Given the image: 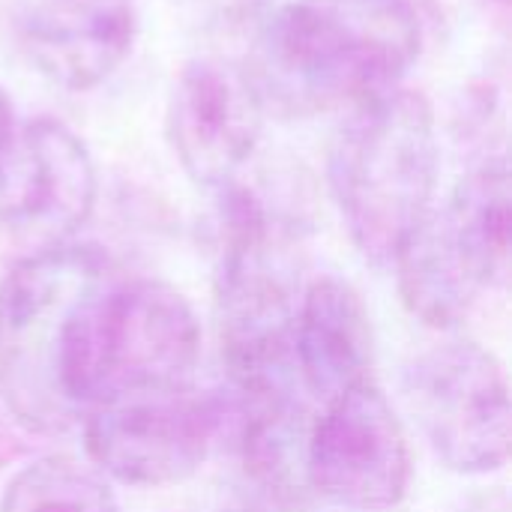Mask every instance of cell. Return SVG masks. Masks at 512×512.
Returning <instances> with one entry per match:
<instances>
[{
  "label": "cell",
  "instance_id": "cell-1",
  "mask_svg": "<svg viewBox=\"0 0 512 512\" xmlns=\"http://www.w3.org/2000/svg\"><path fill=\"white\" fill-rule=\"evenodd\" d=\"M420 45L411 0H291L264 21L249 72L267 111L315 117L402 87Z\"/></svg>",
  "mask_w": 512,
  "mask_h": 512
},
{
  "label": "cell",
  "instance_id": "cell-2",
  "mask_svg": "<svg viewBox=\"0 0 512 512\" xmlns=\"http://www.w3.org/2000/svg\"><path fill=\"white\" fill-rule=\"evenodd\" d=\"M438 123L426 93L396 87L348 111L327 150V183L351 243L372 267H393L435 207Z\"/></svg>",
  "mask_w": 512,
  "mask_h": 512
},
{
  "label": "cell",
  "instance_id": "cell-3",
  "mask_svg": "<svg viewBox=\"0 0 512 512\" xmlns=\"http://www.w3.org/2000/svg\"><path fill=\"white\" fill-rule=\"evenodd\" d=\"M201 327L189 300L156 279L111 273L78 309L63 357V393L87 411L192 384Z\"/></svg>",
  "mask_w": 512,
  "mask_h": 512
},
{
  "label": "cell",
  "instance_id": "cell-4",
  "mask_svg": "<svg viewBox=\"0 0 512 512\" xmlns=\"http://www.w3.org/2000/svg\"><path fill=\"white\" fill-rule=\"evenodd\" d=\"M300 276L285 216L240 177L219 189L216 324L234 387L297 375Z\"/></svg>",
  "mask_w": 512,
  "mask_h": 512
},
{
  "label": "cell",
  "instance_id": "cell-5",
  "mask_svg": "<svg viewBox=\"0 0 512 512\" xmlns=\"http://www.w3.org/2000/svg\"><path fill=\"white\" fill-rule=\"evenodd\" d=\"M117 264L99 246L66 243L24 255L0 279V399L30 432L81 423L63 393V357L81 303Z\"/></svg>",
  "mask_w": 512,
  "mask_h": 512
},
{
  "label": "cell",
  "instance_id": "cell-6",
  "mask_svg": "<svg viewBox=\"0 0 512 512\" xmlns=\"http://www.w3.org/2000/svg\"><path fill=\"white\" fill-rule=\"evenodd\" d=\"M510 171L489 159L432 207L396 255L402 303L426 327L462 324L483 291L510 279Z\"/></svg>",
  "mask_w": 512,
  "mask_h": 512
},
{
  "label": "cell",
  "instance_id": "cell-7",
  "mask_svg": "<svg viewBox=\"0 0 512 512\" xmlns=\"http://www.w3.org/2000/svg\"><path fill=\"white\" fill-rule=\"evenodd\" d=\"M405 405L432 453L456 474H492L510 459V387L492 351L456 339L420 354L402 378Z\"/></svg>",
  "mask_w": 512,
  "mask_h": 512
},
{
  "label": "cell",
  "instance_id": "cell-8",
  "mask_svg": "<svg viewBox=\"0 0 512 512\" xmlns=\"http://www.w3.org/2000/svg\"><path fill=\"white\" fill-rule=\"evenodd\" d=\"M84 450L102 477L135 489L189 480L222 426L216 396L192 384L99 405L84 414Z\"/></svg>",
  "mask_w": 512,
  "mask_h": 512
},
{
  "label": "cell",
  "instance_id": "cell-9",
  "mask_svg": "<svg viewBox=\"0 0 512 512\" xmlns=\"http://www.w3.org/2000/svg\"><path fill=\"white\" fill-rule=\"evenodd\" d=\"M309 486L342 510L381 512L411 486V447L399 414L366 381L324 402L309 438Z\"/></svg>",
  "mask_w": 512,
  "mask_h": 512
},
{
  "label": "cell",
  "instance_id": "cell-10",
  "mask_svg": "<svg viewBox=\"0 0 512 512\" xmlns=\"http://www.w3.org/2000/svg\"><path fill=\"white\" fill-rule=\"evenodd\" d=\"M96 195V162L66 123L36 117L15 132L0 171V231L27 255L75 243Z\"/></svg>",
  "mask_w": 512,
  "mask_h": 512
},
{
  "label": "cell",
  "instance_id": "cell-11",
  "mask_svg": "<svg viewBox=\"0 0 512 512\" xmlns=\"http://www.w3.org/2000/svg\"><path fill=\"white\" fill-rule=\"evenodd\" d=\"M264 99L249 66L225 57L186 63L168 96V141L186 177L210 192L234 183L264 132Z\"/></svg>",
  "mask_w": 512,
  "mask_h": 512
},
{
  "label": "cell",
  "instance_id": "cell-12",
  "mask_svg": "<svg viewBox=\"0 0 512 512\" xmlns=\"http://www.w3.org/2000/svg\"><path fill=\"white\" fill-rule=\"evenodd\" d=\"M27 63L63 90L105 84L138 39L135 0H27L18 24Z\"/></svg>",
  "mask_w": 512,
  "mask_h": 512
},
{
  "label": "cell",
  "instance_id": "cell-13",
  "mask_svg": "<svg viewBox=\"0 0 512 512\" xmlns=\"http://www.w3.org/2000/svg\"><path fill=\"white\" fill-rule=\"evenodd\" d=\"M375 363V333L360 291L339 276H318L300 291L294 318V369L315 402H330L366 384Z\"/></svg>",
  "mask_w": 512,
  "mask_h": 512
},
{
  "label": "cell",
  "instance_id": "cell-14",
  "mask_svg": "<svg viewBox=\"0 0 512 512\" xmlns=\"http://www.w3.org/2000/svg\"><path fill=\"white\" fill-rule=\"evenodd\" d=\"M300 390L297 375L237 387L246 474L279 510H303L312 501L309 438L315 417Z\"/></svg>",
  "mask_w": 512,
  "mask_h": 512
},
{
  "label": "cell",
  "instance_id": "cell-15",
  "mask_svg": "<svg viewBox=\"0 0 512 512\" xmlns=\"http://www.w3.org/2000/svg\"><path fill=\"white\" fill-rule=\"evenodd\" d=\"M0 512H120V507L114 489L93 465L69 456H42L6 483Z\"/></svg>",
  "mask_w": 512,
  "mask_h": 512
},
{
  "label": "cell",
  "instance_id": "cell-16",
  "mask_svg": "<svg viewBox=\"0 0 512 512\" xmlns=\"http://www.w3.org/2000/svg\"><path fill=\"white\" fill-rule=\"evenodd\" d=\"M15 108H12V99L0 90V171L9 159V150H12V141H15Z\"/></svg>",
  "mask_w": 512,
  "mask_h": 512
},
{
  "label": "cell",
  "instance_id": "cell-17",
  "mask_svg": "<svg viewBox=\"0 0 512 512\" xmlns=\"http://www.w3.org/2000/svg\"><path fill=\"white\" fill-rule=\"evenodd\" d=\"M342 512H354V510H342Z\"/></svg>",
  "mask_w": 512,
  "mask_h": 512
}]
</instances>
